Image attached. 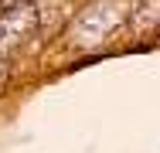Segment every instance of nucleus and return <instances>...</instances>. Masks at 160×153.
<instances>
[{
	"instance_id": "obj_4",
	"label": "nucleus",
	"mask_w": 160,
	"mask_h": 153,
	"mask_svg": "<svg viewBox=\"0 0 160 153\" xmlns=\"http://www.w3.org/2000/svg\"><path fill=\"white\" fill-rule=\"evenodd\" d=\"M21 3H34V0H0V10H10V7H21Z\"/></svg>"
},
{
	"instance_id": "obj_3",
	"label": "nucleus",
	"mask_w": 160,
	"mask_h": 153,
	"mask_svg": "<svg viewBox=\"0 0 160 153\" xmlns=\"http://www.w3.org/2000/svg\"><path fill=\"white\" fill-rule=\"evenodd\" d=\"M129 24L136 31H160V0H140L129 10Z\"/></svg>"
},
{
	"instance_id": "obj_1",
	"label": "nucleus",
	"mask_w": 160,
	"mask_h": 153,
	"mask_svg": "<svg viewBox=\"0 0 160 153\" xmlns=\"http://www.w3.org/2000/svg\"><path fill=\"white\" fill-rule=\"evenodd\" d=\"M129 24V7L119 0H96L85 10H78V17L68 24V41L78 48H96L106 37H112L116 31Z\"/></svg>"
},
{
	"instance_id": "obj_2",
	"label": "nucleus",
	"mask_w": 160,
	"mask_h": 153,
	"mask_svg": "<svg viewBox=\"0 0 160 153\" xmlns=\"http://www.w3.org/2000/svg\"><path fill=\"white\" fill-rule=\"evenodd\" d=\"M41 24L38 3H21L10 10H0V51H10L17 44H24Z\"/></svg>"
}]
</instances>
